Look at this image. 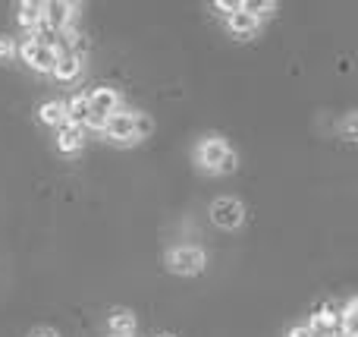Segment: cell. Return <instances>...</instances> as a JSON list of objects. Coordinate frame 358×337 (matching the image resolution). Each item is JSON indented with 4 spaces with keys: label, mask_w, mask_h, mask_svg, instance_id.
I'll use <instances>...</instances> for the list:
<instances>
[{
    "label": "cell",
    "mask_w": 358,
    "mask_h": 337,
    "mask_svg": "<svg viewBox=\"0 0 358 337\" xmlns=\"http://www.w3.org/2000/svg\"><path fill=\"white\" fill-rule=\"evenodd\" d=\"M217 10H227L229 13V16H233V13H239L242 10V0H217Z\"/></svg>",
    "instance_id": "cell-19"
},
{
    "label": "cell",
    "mask_w": 358,
    "mask_h": 337,
    "mask_svg": "<svg viewBox=\"0 0 358 337\" xmlns=\"http://www.w3.org/2000/svg\"><path fill=\"white\" fill-rule=\"evenodd\" d=\"M258 25H261V19L248 16V13H242V10L229 16V32H233L236 38H252L255 32H258Z\"/></svg>",
    "instance_id": "cell-12"
},
{
    "label": "cell",
    "mask_w": 358,
    "mask_h": 337,
    "mask_svg": "<svg viewBox=\"0 0 358 337\" xmlns=\"http://www.w3.org/2000/svg\"><path fill=\"white\" fill-rule=\"evenodd\" d=\"M151 132V120L145 117V114H136V142L138 139H145Z\"/></svg>",
    "instance_id": "cell-16"
},
{
    "label": "cell",
    "mask_w": 358,
    "mask_h": 337,
    "mask_svg": "<svg viewBox=\"0 0 358 337\" xmlns=\"http://www.w3.org/2000/svg\"><path fill=\"white\" fill-rule=\"evenodd\" d=\"M16 54V44H13V38H0V57H13Z\"/></svg>",
    "instance_id": "cell-20"
},
{
    "label": "cell",
    "mask_w": 358,
    "mask_h": 337,
    "mask_svg": "<svg viewBox=\"0 0 358 337\" xmlns=\"http://www.w3.org/2000/svg\"><path fill=\"white\" fill-rule=\"evenodd\" d=\"M82 145H85V130L76 123H63L57 126V149L66 151V155H73V151H79Z\"/></svg>",
    "instance_id": "cell-7"
},
{
    "label": "cell",
    "mask_w": 358,
    "mask_h": 337,
    "mask_svg": "<svg viewBox=\"0 0 358 337\" xmlns=\"http://www.w3.org/2000/svg\"><path fill=\"white\" fill-rule=\"evenodd\" d=\"M50 73L57 76V82H76V76L82 73V60L79 57H69V54H57V63Z\"/></svg>",
    "instance_id": "cell-9"
},
{
    "label": "cell",
    "mask_w": 358,
    "mask_h": 337,
    "mask_svg": "<svg viewBox=\"0 0 358 337\" xmlns=\"http://www.w3.org/2000/svg\"><path fill=\"white\" fill-rule=\"evenodd\" d=\"M38 117H41V123H48V126H63L66 123V107H63V101H48V104H41Z\"/></svg>",
    "instance_id": "cell-13"
},
{
    "label": "cell",
    "mask_w": 358,
    "mask_h": 337,
    "mask_svg": "<svg viewBox=\"0 0 358 337\" xmlns=\"http://www.w3.org/2000/svg\"><path fill=\"white\" fill-rule=\"evenodd\" d=\"M289 337H311V331H308V325H299L289 331Z\"/></svg>",
    "instance_id": "cell-21"
},
{
    "label": "cell",
    "mask_w": 358,
    "mask_h": 337,
    "mask_svg": "<svg viewBox=\"0 0 358 337\" xmlns=\"http://www.w3.org/2000/svg\"><path fill=\"white\" fill-rule=\"evenodd\" d=\"M31 337H57V331H50V328H38V331H31Z\"/></svg>",
    "instance_id": "cell-22"
},
{
    "label": "cell",
    "mask_w": 358,
    "mask_h": 337,
    "mask_svg": "<svg viewBox=\"0 0 358 337\" xmlns=\"http://www.w3.org/2000/svg\"><path fill=\"white\" fill-rule=\"evenodd\" d=\"M242 205L236 199H217L214 208H210V218H214V224L227 227V231H233V227L242 224Z\"/></svg>",
    "instance_id": "cell-4"
},
{
    "label": "cell",
    "mask_w": 358,
    "mask_h": 337,
    "mask_svg": "<svg viewBox=\"0 0 358 337\" xmlns=\"http://www.w3.org/2000/svg\"><path fill=\"white\" fill-rule=\"evenodd\" d=\"M104 132L117 142H136V114H126V111H117L107 117L104 123Z\"/></svg>",
    "instance_id": "cell-3"
},
{
    "label": "cell",
    "mask_w": 358,
    "mask_h": 337,
    "mask_svg": "<svg viewBox=\"0 0 358 337\" xmlns=\"http://www.w3.org/2000/svg\"><path fill=\"white\" fill-rule=\"evenodd\" d=\"M110 331L117 334V337H132V331H136V315L132 312H113L110 315Z\"/></svg>",
    "instance_id": "cell-14"
},
{
    "label": "cell",
    "mask_w": 358,
    "mask_h": 337,
    "mask_svg": "<svg viewBox=\"0 0 358 337\" xmlns=\"http://www.w3.org/2000/svg\"><path fill=\"white\" fill-rule=\"evenodd\" d=\"M227 145L220 142V139H208V142L198 145V161H201V167L208 170H217V164L223 161V155H227Z\"/></svg>",
    "instance_id": "cell-8"
},
{
    "label": "cell",
    "mask_w": 358,
    "mask_h": 337,
    "mask_svg": "<svg viewBox=\"0 0 358 337\" xmlns=\"http://www.w3.org/2000/svg\"><path fill=\"white\" fill-rule=\"evenodd\" d=\"M104 123H107V117H101V114H88V120H85L82 130H104Z\"/></svg>",
    "instance_id": "cell-18"
},
{
    "label": "cell",
    "mask_w": 358,
    "mask_h": 337,
    "mask_svg": "<svg viewBox=\"0 0 358 337\" xmlns=\"http://www.w3.org/2000/svg\"><path fill=\"white\" fill-rule=\"evenodd\" d=\"M201 265L204 256L192 246H179V249L170 252V268L179 271V275H195V271H201Z\"/></svg>",
    "instance_id": "cell-5"
},
{
    "label": "cell",
    "mask_w": 358,
    "mask_h": 337,
    "mask_svg": "<svg viewBox=\"0 0 358 337\" xmlns=\"http://www.w3.org/2000/svg\"><path fill=\"white\" fill-rule=\"evenodd\" d=\"M63 107H66V123H76V126H85L88 114H92V107H88V95H73Z\"/></svg>",
    "instance_id": "cell-10"
},
{
    "label": "cell",
    "mask_w": 358,
    "mask_h": 337,
    "mask_svg": "<svg viewBox=\"0 0 358 337\" xmlns=\"http://www.w3.org/2000/svg\"><path fill=\"white\" fill-rule=\"evenodd\" d=\"M157 337H173V334H157Z\"/></svg>",
    "instance_id": "cell-24"
},
{
    "label": "cell",
    "mask_w": 358,
    "mask_h": 337,
    "mask_svg": "<svg viewBox=\"0 0 358 337\" xmlns=\"http://www.w3.org/2000/svg\"><path fill=\"white\" fill-rule=\"evenodd\" d=\"M229 170H236V155H233V151H227V155H223V161L217 164V174H229Z\"/></svg>",
    "instance_id": "cell-17"
},
{
    "label": "cell",
    "mask_w": 358,
    "mask_h": 337,
    "mask_svg": "<svg viewBox=\"0 0 358 337\" xmlns=\"http://www.w3.org/2000/svg\"><path fill=\"white\" fill-rule=\"evenodd\" d=\"M19 25H22L29 35H35V29L41 25V4L22 0V4H19Z\"/></svg>",
    "instance_id": "cell-11"
},
{
    "label": "cell",
    "mask_w": 358,
    "mask_h": 337,
    "mask_svg": "<svg viewBox=\"0 0 358 337\" xmlns=\"http://www.w3.org/2000/svg\"><path fill=\"white\" fill-rule=\"evenodd\" d=\"M19 57H22L31 69H38V73H50L54 63H57V50L54 48H41L35 38H25V41L19 44Z\"/></svg>",
    "instance_id": "cell-1"
},
{
    "label": "cell",
    "mask_w": 358,
    "mask_h": 337,
    "mask_svg": "<svg viewBox=\"0 0 358 337\" xmlns=\"http://www.w3.org/2000/svg\"><path fill=\"white\" fill-rule=\"evenodd\" d=\"M88 107H92V114H101V117H110V114L120 111V95L117 88H94L92 95H88Z\"/></svg>",
    "instance_id": "cell-6"
},
{
    "label": "cell",
    "mask_w": 358,
    "mask_h": 337,
    "mask_svg": "<svg viewBox=\"0 0 358 337\" xmlns=\"http://www.w3.org/2000/svg\"><path fill=\"white\" fill-rule=\"evenodd\" d=\"M79 10L76 4H66V0H54V4H41V22L48 25L50 32H63L69 22H73V13Z\"/></svg>",
    "instance_id": "cell-2"
},
{
    "label": "cell",
    "mask_w": 358,
    "mask_h": 337,
    "mask_svg": "<svg viewBox=\"0 0 358 337\" xmlns=\"http://www.w3.org/2000/svg\"><path fill=\"white\" fill-rule=\"evenodd\" d=\"M273 0H242V13H248V16H255V19H261L264 13H271L273 10Z\"/></svg>",
    "instance_id": "cell-15"
},
{
    "label": "cell",
    "mask_w": 358,
    "mask_h": 337,
    "mask_svg": "<svg viewBox=\"0 0 358 337\" xmlns=\"http://www.w3.org/2000/svg\"><path fill=\"white\" fill-rule=\"evenodd\" d=\"M346 136H349V139L355 136V117H349V120H346Z\"/></svg>",
    "instance_id": "cell-23"
}]
</instances>
